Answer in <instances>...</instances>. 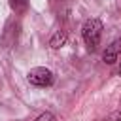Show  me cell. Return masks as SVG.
I'll return each instance as SVG.
<instances>
[{
	"mask_svg": "<svg viewBox=\"0 0 121 121\" xmlns=\"http://www.w3.org/2000/svg\"><path fill=\"white\" fill-rule=\"evenodd\" d=\"M102 28H104V26H102V21L96 19V17L87 19V21L83 23V26H81V36H83L85 45H87L91 51H95V49L98 47L100 38H102Z\"/></svg>",
	"mask_w": 121,
	"mask_h": 121,
	"instance_id": "obj_1",
	"label": "cell"
},
{
	"mask_svg": "<svg viewBox=\"0 0 121 121\" xmlns=\"http://www.w3.org/2000/svg\"><path fill=\"white\" fill-rule=\"evenodd\" d=\"M26 79H28V83L34 85V87H49V85H53L55 76H53V72H51L49 68H45V66H36V68H32V70L26 74Z\"/></svg>",
	"mask_w": 121,
	"mask_h": 121,
	"instance_id": "obj_2",
	"label": "cell"
},
{
	"mask_svg": "<svg viewBox=\"0 0 121 121\" xmlns=\"http://www.w3.org/2000/svg\"><path fill=\"white\" fill-rule=\"evenodd\" d=\"M102 59H104L106 64H113V62H117V60L121 59V38H117V40H113L110 45H106Z\"/></svg>",
	"mask_w": 121,
	"mask_h": 121,
	"instance_id": "obj_3",
	"label": "cell"
},
{
	"mask_svg": "<svg viewBox=\"0 0 121 121\" xmlns=\"http://www.w3.org/2000/svg\"><path fill=\"white\" fill-rule=\"evenodd\" d=\"M64 42H66V32H64V30H57V32L53 34V38L49 40V45H51L53 49H59V47L64 45Z\"/></svg>",
	"mask_w": 121,
	"mask_h": 121,
	"instance_id": "obj_4",
	"label": "cell"
},
{
	"mask_svg": "<svg viewBox=\"0 0 121 121\" xmlns=\"http://www.w3.org/2000/svg\"><path fill=\"white\" fill-rule=\"evenodd\" d=\"M9 6L15 13H25L28 9V0H9Z\"/></svg>",
	"mask_w": 121,
	"mask_h": 121,
	"instance_id": "obj_5",
	"label": "cell"
},
{
	"mask_svg": "<svg viewBox=\"0 0 121 121\" xmlns=\"http://www.w3.org/2000/svg\"><path fill=\"white\" fill-rule=\"evenodd\" d=\"M36 121H55V115L51 112H43V113H40L36 117Z\"/></svg>",
	"mask_w": 121,
	"mask_h": 121,
	"instance_id": "obj_6",
	"label": "cell"
},
{
	"mask_svg": "<svg viewBox=\"0 0 121 121\" xmlns=\"http://www.w3.org/2000/svg\"><path fill=\"white\" fill-rule=\"evenodd\" d=\"M117 74L121 76V60H119V68H117Z\"/></svg>",
	"mask_w": 121,
	"mask_h": 121,
	"instance_id": "obj_7",
	"label": "cell"
}]
</instances>
